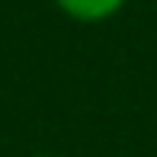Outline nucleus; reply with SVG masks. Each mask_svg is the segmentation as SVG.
<instances>
[{"instance_id":"nucleus-2","label":"nucleus","mask_w":157,"mask_h":157,"mask_svg":"<svg viewBox=\"0 0 157 157\" xmlns=\"http://www.w3.org/2000/svg\"><path fill=\"white\" fill-rule=\"evenodd\" d=\"M32 157H55V154H32Z\"/></svg>"},{"instance_id":"nucleus-1","label":"nucleus","mask_w":157,"mask_h":157,"mask_svg":"<svg viewBox=\"0 0 157 157\" xmlns=\"http://www.w3.org/2000/svg\"><path fill=\"white\" fill-rule=\"evenodd\" d=\"M125 3L128 0H55V6L74 23H106L122 13Z\"/></svg>"}]
</instances>
